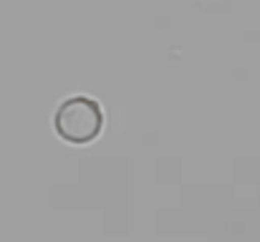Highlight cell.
Returning <instances> with one entry per match:
<instances>
[{"label":"cell","instance_id":"1","mask_svg":"<svg viewBox=\"0 0 260 242\" xmlns=\"http://www.w3.org/2000/svg\"><path fill=\"white\" fill-rule=\"evenodd\" d=\"M53 129L69 144H91L104 129V109L91 96H71L56 109Z\"/></svg>","mask_w":260,"mask_h":242}]
</instances>
